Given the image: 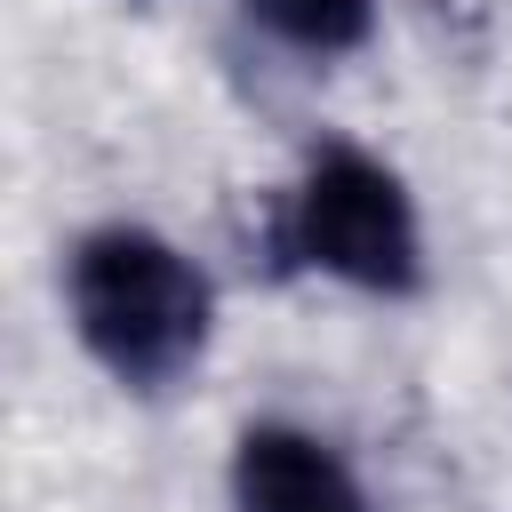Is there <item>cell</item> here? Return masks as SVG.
<instances>
[{
	"mask_svg": "<svg viewBox=\"0 0 512 512\" xmlns=\"http://www.w3.org/2000/svg\"><path fill=\"white\" fill-rule=\"evenodd\" d=\"M64 312L104 376H120L128 392H168L208 352L216 288L168 232L96 224L64 256Z\"/></svg>",
	"mask_w": 512,
	"mask_h": 512,
	"instance_id": "6da1fadb",
	"label": "cell"
},
{
	"mask_svg": "<svg viewBox=\"0 0 512 512\" xmlns=\"http://www.w3.org/2000/svg\"><path fill=\"white\" fill-rule=\"evenodd\" d=\"M288 248L360 288V296H408L424 280V224L392 160L360 144H320L288 192Z\"/></svg>",
	"mask_w": 512,
	"mask_h": 512,
	"instance_id": "7a4b0ae2",
	"label": "cell"
},
{
	"mask_svg": "<svg viewBox=\"0 0 512 512\" xmlns=\"http://www.w3.org/2000/svg\"><path fill=\"white\" fill-rule=\"evenodd\" d=\"M232 504L240 512H368V488L336 456V440L304 424H248L232 440Z\"/></svg>",
	"mask_w": 512,
	"mask_h": 512,
	"instance_id": "3957f363",
	"label": "cell"
},
{
	"mask_svg": "<svg viewBox=\"0 0 512 512\" xmlns=\"http://www.w3.org/2000/svg\"><path fill=\"white\" fill-rule=\"evenodd\" d=\"M280 48H304V56H352L376 24V0H240Z\"/></svg>",
	"mask_w": 512,
	"mask_h": 512,
	"instance_id": "277c9868",
	"label": "cell"
}]
</instances>
